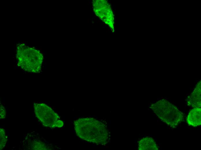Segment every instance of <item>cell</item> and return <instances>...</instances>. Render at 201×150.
I'll use <instances>...</instances> for the list:
<instances>
[{"instance_id":"6da1fadb","label":"cell","mask_w":201,"mask_h":150,"mask_svg":"<svg viewBox=\"0 0 201 150\" xmlns=\"http://www.w3.org/2000/svg\"><path fill=\"white\" fill-rule=\"evenodd\" d=\"M74 125L77 135L83 140L99 144L104 143L107 139L105 125L94 119H79L74 121Z\"/></svg>"},{"instance_id":"7a4b0ae2","label":"cell","mask_w":201,"mask_h":150,"mask_svg":"<svg viewBox=\"0 0 201 150\" xmlns=\"http://www.w3.org/2000/svg\"><path fill=\"white\" fill-rule=\"evenodd\" d=\"M151 108L161 120L171 127L176 126L184 119V114L166 100L157 102L152 105Z\"/></svg>"},{"instance_id":"3957f363","label":"cell","mask_w":201,"mask_h":150,"mask_svg":"<svg viewBox=\"0 0 201 150\" xmlns=\"http://www.w3.org/2000/svg\"><path fill=\"white\" fill-rule=\"evenodd\" d=\"M25 47L18 51V65L25 71L39 73L42 70L43 56L39 51Z\"/></svg>"},{"instance_id":"277c9868","label":"cell","mask_w":201,"mask_h":150,"mask_svg":"<svg viewBox=\"0 0 201 150\" xmlns=\"http://www.w3.org/2000/svg\"><path fill=\"white\" fill-rule=\"evenodd\" d=\"M188 124L193 127H196L201 124V108L196 107L192 109L187 116Z\"/></svg>"},{"instance_id":"5b68a950","label":"cell","mask_w":201,"mask_h":150,"mask_svg":"<svg viewBox=\"0 0 201 150\" xmlns=\"http://www.w3.org/2000/svg\"><path fill=\"white\" fill-rule=\"evenodd\" d=\"M201 83L197 84L187 101L188 105L194 107H201Z\"/></svg>"},{"instance_id":"8992f818","label":"cell","mask_w":201,"mask_h":150,"mask_svg":"<svg viewBox=\"0 0 201 150\" xmlns=\"http://www.w3.org/2000/svg\"><path fill=\"white\" fill-rule=\"evenodd\" d=\"M138 149L140 150H158L159 148L153 138L147 137L143 138L139 141Z\"/></svg>"}]
</instances>
